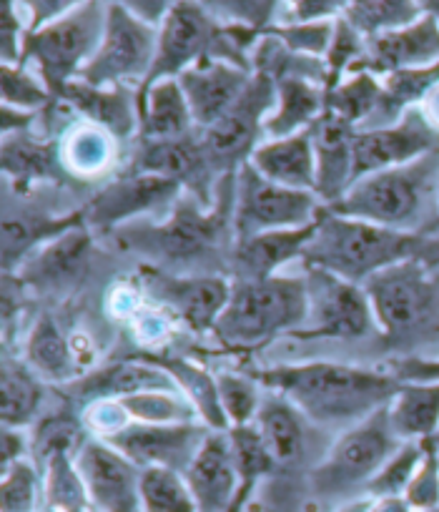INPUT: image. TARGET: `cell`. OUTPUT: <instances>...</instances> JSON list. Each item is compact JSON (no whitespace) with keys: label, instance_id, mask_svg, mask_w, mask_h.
<instances>
[{"label":"cell","instance_id":"obj_32","mask_svg":"<svg viewBox=\"0 0 439 512\" xmlns=\"http://www.w3.org/2000/svg\"><path fill=\"white\" fill-rule=\"evenodd\" d=\"M327 113V91L304 78L276 81V106L264 121V134L274 139H289L309 131Z\"/></svg>","mask_w":439,"mask_h":512},{"label":"cell","instance_id":"obj_23","mask_svg":"<svg viewBox=\"0 0 439 512\" xmlns=\"http://www.w3.org/2000/svg\"><path fill=\"white\" fill-rule=\"evenodd\" d=\"M186 482L199 512H226L241 490V475L236 467L229 430L209 432L194 465L186 472Z\"/></svg>","mask_w":439,"mask_h":512},{"label":"cell","instance_id":"obj_12","mask_svg":"<svg viewBox=\"0 0 439 512\" xmlns=\"http://www.w3.org/2000/svg\"><path fill=\"white\" fill-rule=\"evenodd\" d=\"M374 322L387 339L414 332L432 314L437 287L419 259H407L382 269L362 284Z\"/></svg>","mask_w":439,"mask_h":512},{"label":"cell","instance_id":"obj_20","mask_svg":"<svg viewBox=\"0 0 439 512\" xmlns=\"http://www.w3.org/2000/svg\"><path fill=\"white\" fill-rule=\"evenodd\" d=\"M251 78H254V71L249 68L234 66L219 58H204L181 73L176 81L184 88L196 128L206 131L239 101Z\"/></svg>","mask_w":439,"mask_h":512},{"label":"cell","instance_id":"obj_26","mask_svg":"<svg viewBox=\"0 0 439 512\" xmlns=\"http://www.w3.org/2000/svg\"><path fill=\"white\" fill-rule=\"evenodd\" d=\"M0 166L3 174L11 179L16 194H28L38 181H53V184H71L76 176L68 174L63 151L56 141H43L31 134L3 136L0 149Z\"/></svg>","mask_w":439,"mask_h":512},{"label":"cell","instance_id":"obj_38","mask_svg":"<svg viewBox=\"0 0 439 512\" xmlns=\"http://www.w3.org/2000/svg\"><path fill=\"white\" fill-rule=\"evenodd\" d=\"M424 16L422 3L412 0H354L347 3L342 18L364 38L384 36V33L399 31L412 23H417Z\"/></svg>","mask_w":439,"mask_h":512},{"label":"cell","instance_id":"obj_41","mask_svg":"<svg viewBox=\"0 0 439 512\" xmlns=\"http://www.w3.org/2000/svg\"><path fill=\"white\" fill-rule=\"evenodd\" d=\"M126 417L141 425H184L194 422L199 412L181 392H141V395L123 397L116 402Z\"/></svg>","mask_w":439,"mask_h":512},{"label":"cell","instance_id":"obj_17","mask_svg":"<svg viewBox=\"0 0 439 512\" xmlns=\"http://www.w3.org/2000/svg\"><path fill=\"white\" fill-rule=\"evenodd\" d=\"M143 277H146V292L154 297V302L171 309L176 319H181L196 334L214 332L216 322L231 299V287H234L216 274L181 277V274L161 272L156 267L146 269Z\"/></svg>","mask_w":439,"mask_h":512},{"label":"cell","instance_id":"obj_37","mask_svg":"<svg viewBox=\"0 0 439 512\" xmlns=\"http://www.w3.org/2000/svg\"><path fill=\"white\" fill-rule=\"evenodd\" d=\"M0 420L3 427L23 430L33 422L43 400L38 374L18 359H3L0 369Z\"/></svg>","mask_w":439,"mask_h":512},{"label":"cell","instance_id":"obj_55","mask_svg":"<svg viewBox=\"0 0 439 512\" xmlns=\"http://www.w3.org/2000/svg\"><path fill=\"white\" fill-rule=\"evenodd\" d=\"M392 374L399 382H439V359H397L392 362Z\"/></svg>","mask_w":439,"mask_h":512},{"label":"cell","instance_id":"obj_43","mask_svg":"<svg viewBox=\"0 0 439 512\" xmlns=\"http://www.w3.org/2000/svg\"><path fill=\"white\" fill-rule=\"evenodd\" d=\"M46 500L56 512H88L86 485L76 470L71 452H56L46 462Z\"/></svg>","mask_w":439,"mask_h":512},{"label":"cell","instance_id":"obj_57","mask_svg":"<svg viewBox=\"0 0 439 512\" xmlns=\"http://www.w3.org/2000/svg\"><path fill=\"white\" fill-rule=\"evenodd\" d=\"M23 452H26V440H23L21 430L3 427V440H0V467H3V472L21 462Z\"/></svg>","mask_w":439,"mask_h":512},{"label":"cell","instance_id":"obj_35","mask_svg":"<svg viewBox=\"0 0 439 512\" xmlns=\"http://www.w3.org/2000/svg\"><path fill=\"white\" fill-rule=\"evenodd\" d=\"M256 430L261 432L266 450L276 465H291L304 452L302 412L281 395L264 397L254 417Z\"/></svg>","mask_w":439,"mask_h":512},{"label":"cell","instance_id":"obj_16","mask_svg":"<svg viewBox=\"0 0 439 512\" xmlns=\"http://www.w3.org/2000/svg\"><path fill=\"white\" fill-rule=\"evenodd\" d=\"M73 462L86 485L91 507L98 512H143L141 467L113 450L108 442L101 437L83 440Z\"/></svg>","mask_w":439,"mask_h":512},{"label":"cell","instance_id":"obj_2","mask_svg":"<svg viewBox=\"0 0 439 512\" xmlns=\"http://www.w3.org/2000/svg\"><path fill=\"white\" fill-rule=\"evenodd\" d=\"M236 174L221 176L216 189V204L204 206L196 196H181L174 211L161 224H128L121 226L116 241L123 249L146 256L156 262V269L191 267L209 259L224 241L226 231L234 236L231 211H234Z\"/></svg>","mask_w":439,"mask_h":512},{"label":"cell","instance_id":"obj_11","mask_svg":"<svg viewBox=\"0 0 439 512\" xmlns=\"http://www.w3.org/2000/svg\"><path fill=\"white\" fill-rule=\"evenodd\" d=\"M276 106V83L264 73H254L239 101L211 128L199 131L201 146L216 174H236L251 159L264 131L266 111Z\"/></svg>","mask_w":439,"mask_h":512},{"label":"cell","instance_id":"obj_54","mask_svg":"<svg viewBox=\"0 0 439 512\" xmlns=\"http://www.w3.org/2000/svg\"><path fill=\"white\" fill-rule=\"evenodd\" d=\"M344 8L347 3L342 0H297V3H291L289 6V18L297 23H329L334 18H342Z\"/></svg>","mask_w":439,"mask_h":512},{"label":"cell","instance_id":"obj_29","mask_svg":"<svg viewBox=\"0 0 439 512\" xmlns=\"http://www.w3.org/2000/svg\"><path fill=\"white\" fill-rule=\"evenodd\" d=\"M312 226L304 229L266 231V234L251 236L246 241H236L231 249V267H234L236 282H256V279L276 277V269L299 259L302 262L304 249L314 236Z\"/></svg>","mask_w":439,"mask_h":512},{"label":"cell","instance_id":"obj_31","mask_svg":"<svg viewBox=\"0 0 439 512\" xmlns=\"http://www.w3.org/2000/svg\"><path fill=\"white\" fill-rule=\"evenodd\" d=\"M136 101L138 118H141L138 136L143 141H171L194 136V116H191L184 88L179 86L176 78L159 81L146 93L136 96Z\"/></svg>","mask_w":439,"mask_h":512},{"label":"cell","instance_id":"obj_44","mask_svg":"<svg viewBox=\"0 0 439 512\" xmlns=\"http://www.w3.org/2000/svg\"><path fill=\"white\" fill-rule=\"evenodd\" d=\"M424 445L419 442H404L392 460L367 482V492L374 500H389V497H404L412 485L419 465H422Z\"/></svg>","mask_w":439,"mask_h":512},{"label":"cell","instance_id":"obj_4","mask_svg":"<svg viewBox=\"0 0 439 512\" xmlns=\"http://www.w3.org/2000/svg\"><path fill=\"white\" fill-rule=\"evenodd\" d=\"M424 246L422 234H402L362 219L334 214L324 206L317 216L314 236L304 249V269H322L339 279L359 284L407 259H417Z\"/></svg>","mask_w":439,"mask_h":512},{"label":"cell","instance_id":"obj_64","mask_svg":"<svg viewBox=\"0 0 439 512\" xmlns=\"http://www.w3.org/2000/svg\"><path fill=\"white\" fill-rule=\"evenodd\" d=\"M437 226H439V219H437Z\"/></svg>","mask_w":439,"mask_h":512},{"label":"cell","instance_id":"obj_1","mask_svg":"<svg viewBox=\"0 0 439 512\" xmlns=\"http://www.w3.org/2000/svg\"><path fill=\"white\" fill-rule=\"evenodd\" d=\"M249 374L319 425L367 420L402 390V382L392 372L334 362L279 364Z\"/></svg>","mask_w":439,"mask_h":512},{"label":"cell","instance_id":"obj_36","mask_svg":"<svg viewBox=\"0 0 439 512\" xmlns=\"http://www.w3.org/2000/svg\"><path fill=\"white\" fill-rule=\"evenodd\" d=\"M26 364L38 377H46L56 384H71L83 377L71 344L48 314H41L33 324L26 344Z\"/></svg>","mask_w":439,"mask_h":512},{"label":"cell","instance_id":"obj_61","mask_svg":"<svg viewBox=\"0 0 439 512\" xmlns=\"http://www.w3.org/2000/svg\"><path fill=\"white\" fill-rule=\"evenodd\" d=\"M254 487H256L254 480H244V482H241L239 495H236L234 505H231L226 512H244V507H246V502H249V497H251V492H254Z\"/></svg>","mask_w":439,"mask_h":512},{"label":"cell","instance_id":"obj_45","mask_svg":"<svg viewBox=\"0 0 439 512\" xmlns=\"http://www.w3.org/2000/svg\"><path fill=\"white\" fill-rule=\"evenodd\" d=\"M0 96L3 106L18 111L38 113L41 108H53V96L46 83L36 81L28 66H0Z\"/></svg>","mask_w":439,"mask_h":512},{"label":"cell","instance_id":"obj_13","mask_svg":"<svg viewBox=\"0 0 439 512\" xmlns=\"http://www.w3.org/2000/svg\"><path fill=\"white\" fill-rule=\"evenodd\" d=\"M309 319L294 339H359L372 332L374 314L364 287L322 269H304Z\"/></svg>","mask_w":439,"mask_h":512},{"label":"cell","instance_id":"obj_30","mask_svg":"<svg viewBox=\"0 0 439 512\" xmlns=\"http://www.w3.org/2000/svg\"><path fill=\"white\" fill-rule=\"evenodd\" d=\"M251 164L274 184L294 191H317V156L312 131H302L289 139L259 144L251 154Z\"/></svg>","mask_w":439,"mask_h":512},{"label":"cell","instance_id":"obj_63","mask_svg":"<svg viewBox=\"0 0 439 512\" xmlns=\"http://www.w3.org/2000/svg\"><path fill=\"white\" fill-rule=\"evenodd\" d=\"M434 440H437V445H439V432H437V437H434Z\"/></svg>","mask_w":439,"mask_h":512},{"label":"cell","instance_id":"obj_7","mask_svg":"<svg viewBox=\"0 0 439 512\" xmlns=\"http://www.w3.org/2000/svg\"><path fill=\"white\" fill-rule=\"evenodd\" d=\"M204 58H219V61H229L251 71L249 58L239 51L229 31L206 11L204 3H189V0L174 3L159 28V48H156L154 66H151L149 78L143 81L136 96H141L166 78H179L181 73L189 71Z\"/></svg>","mask_w":439,"mask_h":512},{"label":"cell","instance_id":"obj_52","mask_svg":"<svg viewBox=\"0 0 439 512\" xmlns=\"http://www.w3.org/2000/svg\"><path fill=\"white\" fill-rule=\"evenodd\" d=\"M206 11L216 18L219 23H226V26H244L251 28V31L264 33L266 28H271V18L276 16V8L279 3H271V0H226V3H204Z\"/></svg>","mask_w":439,"mask_h":512},{"label":"cell","instance_id":"obj_39","mask_svg":"<svg viewBox=\"0 0 439 512\" xmlns=\"http://www.w3.org/2000/svg\"><path fill=\"white\" fill-rule=\"evenodd\" d=\"M382 101V81L372 73H352L339 86L327 91V113L342 118L349 126L362 128L377 113Z\"/></svg>","mask_w":439,"mask_h":512},{"label":"cell","instance_id":"obj_22","mask_svg":"<svg viewBox=\"0 0 439 512\" xmlns=\"http://www.w3.org/2000/svg\"><path fill=\"white\" fill-rule=\"evenodd\" d=\"M66 395L73 402H118L123 397L141 395V392H181L169 372L146 359L128 357L121 362L106 364V367L78 377L76 382L66 384Z\"/></svg>","mask_w":439,"mask_h":512},{"label":"cell","instance_id":"obj_46","mask_svg":"<svg viewBox=\"0 0 439 512\" xmlns=\"http://www.w3.org/2000/svg\"><path fill=\"white\" fill-rule=\"evenodd\" d=\"M256 379L251 374L216 372V387H219V400L226 412V420L231 427L251 425V420L259 412V392H256Z\"/></svg>","mask_w":439,"mask_h":512},{"label":"cell","instance_id":"obj_27","mask_svg":"<svg viewBox=\"0 0 439 512\" xmlns=\"http://www.w3.org/2000/svg\"><path fill=\"white\" fill-rule=\"evenodd\" d=\"M58 103L73 106L91 126L103 128L116 141L128 139L141 128L136 91H131V86L96 88L86 81H71L58 96Z\"/></svg>","mask_w":439,"mask_h":512},{"label":"cell","instance_id":"obj_48","mask_svg":"<svg viewBox=\"0 0 439 512\" xmlns=\"http://www.w3.org/2000/svg\"><path fill=\"white\" fill-rule=\"evenodd\" d=\"M231 447H234L236 467H239L241 482L254 480L259 482L266 472H271L276 467V462L271 460L269 450H266L264 440H261V432L256 430V425H239L229 430Z\"/></svg>","mask_w":439,"mask_h":512},{"label":"cell","instance_id":"obj_10","mask_svg":"<svg viewBox=\"0 0 439 512\" xmlns=\"http://www.w3.org/2000/svg\"><path fill=\"white\" fill-rule=\"evenodd\" d=\"M402 445L404 442L392 430L389 405L379 407L374 415L357 422L334 442L327 460L314 470V487L324 495L344 492L357 485L367 487V482L392 460Z\"/></svg>","mask_w":439,"mask_h":512},{"label":"cell","instance_id":"obj_5","mask_svg":"<svg viewBox=\"0 0 439 512\" xmlns=\"http://www.w3.org/2000/svg\"><path fill=\"white\" fill-rule=\"evenodd\" d=\"M309 319L307 277H269L234 282L231 299L214 327L226 352H256L276 337L297 334Z\"/></svg>","mask_w":439,"mask_h":512},{"label":"cell","instance_id":"obj_9","mask_svg":"<svg viewBox=\"0 0 439 512\" xmlns=\"http://www.w3.org/2000/svg\"><path fill=\"white\" fill-rule=\"evenodd\" d=\"M156 48H159V28L133 16L126 3H108L101 48L83 68L78 81H86L88 86L96 88L128 86V83H138L141 88L156 61Z\"/></svg>","mask_w":439,"mask_h":512},{"label":"cell","instance_id":"obj_49","mask_svg":"<svg viewBox=\"0 0 439 512\" xmlns=\"http://www.w3.org/2000/svg\"><path fill=\"white\" fill-rule=\"evenodd\" d=\"M424 457L414 475L412 485L404 492V500L414 512L439 510V445L434 437L422 440Z\"/></svg>","mask_w":439,"mask_h":512},{"label":"cell","instance_id":"obj_15","mask_svg":"<svg viewBox=\"0 0 439 512\" xmlns=\"http://www.w3.org/2000/svg\"><path fill=\"white\" fill-rule=\"evenodd\" d=\"M209 432L211 430L204 422H184V425L126 422L121 430L103 435L101 440L126 455L141 470L143 467H166V470H174L186 477Z\"/></svg>","mask_w":439,"mask_h":512},{"label":"cell","instance_id":"obj_59","mask_svg":"<svg viewBox=\"0 0 439 512\" xmlns=\"http://www.w3.org/2000/svg\"><path fill=\"white\" fill-rule=\"evenodd\" d=\"M3 113V136L11 134H31V126L36 121L38 113L33 111H18V108H0Z\"/></svg>","mask_w":439,"mask_h":512},{"label":"cell","instance_id":"obj_25","mask_svg":"<svg viewBox=\"0 0 439 512\" xmlns=\"http://www.w3.org/2000/svg\"><path fill=\"white\" fill-rule=\"evenodd\" d=\"M88 251H91V231L83 224L36 251L26 262L18 282L36 287L38 292H68L78 287L86 274Z\"/></svg>","mask_w":439,"mask_h":512},{"label":"cell","instance_id":"obj_42","mask_svg":"<svg viewBox=\"0 0 439 512\" xmlns=\"http://www.w3.org/2000/svg\"><path fill=\"white\" fill-rule=\"evenodd\" d=\"M113 136L98 126H81L68 136L63 146V161L73 176H96L113 161Z\"/></svg>","mask_w":439,"mask_h":512},{"label":"cell","instance_id":"obj_34","mask_svg":"<svg viewBox=\"0 0 439 512\" xmlns=\"http://www.w3.org/2000/svg\"><path fill=\"white\" fill-rule=\"evenodd\" d=\"M389 420L402 442H419L439 432V382H402L389 402Z\"/></svg>","mask_w":439,"mask_h":512},{"label":"cell","instance_id":"obj_50","mask_svg":"<svg viewBox=\"0 0 439 512\" xmlns=\"http://www.w3.org/2000/svg\"><path fill=\"white\" fill-rule=\"evenodd\" d=\"M38 490V470L33 462L21 460L3 472V485H0V507L3 512H33L36 507Z\"/></svg>","mask_w":439,"mask_h":512},{"label":"cell","instance_id":"obj_6","mask_svg":"<svg viewBox=\"0 0 439 512\" xmlns=\"http://www.w3.org/2000/svg\"><path fill=\"white\" fill-rule=\"evenodd\" d=\"M108 3L88 0L76 3L73 11L38 31H26L23 38V66L36 63L41 81L53 101L71 81H78L83 68L93 61L106 33Z\"/></svg>","mask_w":439,"mask_h":512},{"label":"cell","instance_id":"obj_51","mask_svg":"<svg viewBox=\"0 0 439 512\" xmlns=\"http://www.w3.org/2000/svg\"><path fill=\"white\" fill-rule=\"evenodd\" d=\"M334 23H297V26H271L266 28V36H274L284 43L289 51L302 53L312 58H327L329 46L334 38Z\"/></svg>","mask_w":439,"mask_h":512},{"label":"cell","instance_id":"obj_14","mask_svg":"<svg viewBox=\"0 0 439 512\" xmlns=\"http://www.w3.org/2000/svg\"><path fill=\"white\" fill-rule=\"evenodd\" d=\"M439 151V128L419 106L404 111L397 123L384 128H357L354 134V184L377 171L412 164Z\"/></svg>","mask_w":439,"mask_h":512},{"label":"cell","instance_id":"obj_58","mask_svg":"<svg viewBox=\"0 0 439 512\" xmlns=\"http://www.w3.org/2000/svg\"><path fill=\"white\" fill-rule=\"evenodd\" d=\"M171 6L174 3H164V0H156V3H141V0H136V3H126L128 11L133 13L136 18H141L143 23H149V26L154 28H161V23L166 21V16H169Z\"/></svg>","mask_w":439,"mask_h":512},{"label":"cell","instance_id":"obj_60","mask_svg":"<svg viewBox=\"0 0 439 512\" xmlns=\"http://www.w3.org/2000/svg\"><path fill=\"white\" fill-rule=\"evenodd\" d=\"M419 108H422L424 116L429 118V123H432L434 128H439V83L432 88V93L424 98L422 106H419Z\"/></svg>","mask_w":439,"mask_h":512},{"label":"cell","instance_id":"obj_19","mask_svg":"<svg viewBox=\"0 0 439 512\" xmlns=\"http://www.w3.org/2000/svg\"><path fill=\"white\" fill-rule=\"evenodd\" d=\"M131 169L138 174H156L176 181L204 206L216 204L214 186H219V181H216V171L211 169L209 159H206L199 134L171 141L141 139Z\"/></svg>","mask_w":439,"mask_h":512},{"label":"cell","instance_id":"obj_33","mask_svg":"<svg viewBox=\"0 0 439 512\" xmlns=\"http://www.w3.org/2000/svg\"><path fill=\"white\" fill-rule=\"evenodd\" d=\"M138 359H146V362L156 364L164 372H169L174 377V382L179 384V390L184 392L186 400L194 405V410L199 412V420L204 422L209 430L214 432H226L231 430L229 420H226V412L221 407L219 400V387H216V374H209L199 364L189 362V359L181 357H164V354H133Z\"/></svg>","mask_w":439,"mask_h":512},{"label":"cell","instance_id":"obj_24","mask_svg":"<svg viewBox=\"0 0 439 512\" xmlns=\"http://www.w3.org/2000/svg\"><path fill=\"white\" fill-rule=\"evenodd\" d=\"M314 156H317V191L324 206L337 204L354 186V134L342 118L324 113L312 128Z\"/></svg>","mask_w":439,"mask_h":512},{"label":"cell","instance_id":"obj_40","mask_svg":"<svg viewBox=\"0 0 439 512\" xmlns=\"http://www.w3.org/2000/svg\"><path fill=\"white\" fill-rule=\"evenodd\" d=\"M143 512H199L184 475L166 467L141 470Z\"/></svg>","mask_w":439,"mask_h":512},{"label":"cell","instance_id":"obj_3","mask_svg":"<svg viewBox=\"0 0 439 512\" xmlns=\"http://www.w3.org/2000/svg\"><path fill=\"white\" fill-rule=\"evenodd\" d=\"M434 196L439 199V151L364 176L327 209L402 234H422L432 221L437 226L439 204H434Z\"/></svg>","mask_w":439,"mask_h":512},{"label":"cell","instance_id":"obj_47","mask_svg":"<svg viewBox=\"0 0 439 512\" xmlns=\"http://www.w3.org/2000/svg\"><path fill=\"white\" fill-rule=\"evenodd\" d=\"M364 56H367V41L344 18H337L332 46L327 53V91L339 86L344 81V73H352L364 61Z\"/></svg>","mask_w":439,"mask_h":512},{"label":"cell","instance_id":"obj_8","mask_svg":"<svg viewBox=\"0 0 439 512\" xmlns=\"http://www.w3.org/2000/svg\"><path fill=\"white\" fill-rule=\"evenodd\" d=\"M324 204L312 191H294L286 186L274 184L246 161L236 171L234 189V244L246 241L251 236L266 234V231L304 229L317 221Z\"/></svg>","mask_w":439,"mask_h":512},{"label":"cell","instance_id":"obj_18","mask_svg":"<svg viewBox=\"0 0 439 512\" xmlns=\"http://www.w3.org/2000/svg\"><path fill=\"white\" fill-rule=\"evenodd\" d=\"M181 194H184V186L176 184V181L131 171V174L118 176L116 181L103 186L88 201L83 214H86V224L96 226V229H116V226L126 224L136 216L176 204Z\"/></svg>","mask_w":439,"mask_h":512},{"label":"cell","instance_id":"obj_28","mask_svg":"<svg viewBox=\"0 0 439 512\" xmlns=\"http://www.w3.org/2000/svg\"><path fill=\"white\" fill-rule=\"evenodd\" d=\"M86 224V214L73 211L66 216H48L43 211H3L0 246H3V274H11L26 264L41 244H51L58 236Z\"/></svg>","mask_w":439,"mask_h":512},{"label":"cell","instance_id":"obj_56","mask_svg":"<svg viewBox=\"0 0 439 512\" xmlns=\"http://www.w3.org/2000/svg\"><path fill=\"white\" fill-rule=\"evenodd\" d=\"M28 8L33 13L28 31H38V28L48 26V23L66 16L68 11H73L76 3H71V0H36V3H28Z\"/></svg>","mask_w":439,"mask_h":512},{"label":"cell","instance_id":"obj_21","mask_svg":"<svg viewBox=\"0 0 439 512\" xmlns=\"http://www.w3.org/2000/svg\"><path fill=\"white\" fill-rule=\"evenodd\" d=\"M434 63H439V21L424 11V16L412 26L367 41V56L352 73L367 71L384 78L389 73L429 68Z\"/></svg>","mask_w":439,"mask_h":512},{"label":"cell","instance_id":"obj_62","mask_svg":"<svg viewBox=\"0 0 439 512\" xmlns=\"http://www.w3.org/2000/svg\"><path fill=\"white\" fill-rule=\"evenodd\" d=\"M374 505V497H367V500H357V502H349V505H344L339 512H369Z\"/></svg>","mask_w":439,"mask_h":512},{"label":"cell","instance_id":"obj_53","mask_svg":"<svg viewBox=\"0 0 439 512\" xmlns=\"http://www.w3.org/2000/svg\"><path fill=\"white\" fill-rule=\"evenodd\" d=\"M28 28L21 26L16 3L6 0L0 6V56L3 66H21L23 61V38Z\"/></svg>","mask_w":439,"mask_h":512}]
</instances>
